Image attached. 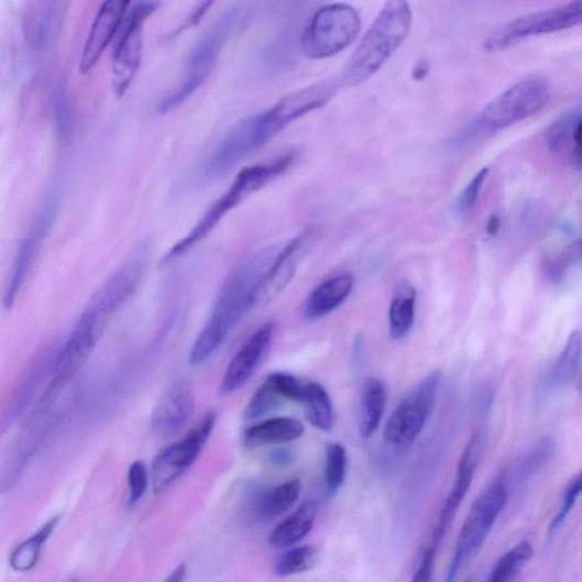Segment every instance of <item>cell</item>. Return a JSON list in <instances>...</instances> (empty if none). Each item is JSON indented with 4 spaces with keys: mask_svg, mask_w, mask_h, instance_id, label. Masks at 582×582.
Masks as SVG:
<instances>
[{
    "mask_svg": "<svg viewBox=\"0 0 582 582\" xmlns=\"http://www.w3.org/2000/svg\"><path fill=\"white\" fill-rule=\"evenodd\" d=\"M339 81L327 79L292 92L268 110L235 123L212 152L205 175L218 178L239 162L276 139L296 120L323 108L334 97Z\"/></svg>",
    "mask_w": 582,
    "mask_h": 582,
    "instance_id": "obj_1",
    "label": "cell"
},
{
    "mask_svg": "<svg viewBox=\"0 0 582 582\" xmlns=\"http://www.w3.org/2000/svg\"><path fill=\"white\" fill-rule=\"evenodd\" d=\"M277 253L275 248L260 250L231 273L210 319L194 342L189 355L193 366L207 362L222 347L235 326L257 305L263 277Z\"/></svg>",
    "mask_w": 582,
    "mask_h": 582,
    "instance_id": "obj_2",
    "label": "cell"
},
{
    "mask_svg": "<svg viewBox=\"0 0 582 582\" xmlns=\"http://www.w3.org/2000/svg\"><path fill=\"white\" fill-rule=\"evenodd\" d=\"M549 84L530 78L512 86L479 113L452 140L451 149L465 151L497 132L540 112L551 99Z\"/></svg>",
    "mask_w": 582,
    "mask_h": 582,
    "instance_id": "obj_3",
    "label": "cell"
},
{
    "mask_svg": "<svg viewBox=\"0 0 582 582\" xmlns=\"http://www.w3.org/2000/svg\"><path fill=\"white\" fill-rule=\"evenodd\" d=\"M413 22L414 13L406 2H388L364 34L340 84L356 87L370 80L402 46Z\"/></svg>",
    "mask_w": 582,
    "mask_h": 582,
    "instance_id": "obj_4",
    "label": "cell"
},
{
    "mask_svg": "<svg viewBox=\"0 0 582 582\" xmlns=\"http://www.w3.org/2000/svg\"><path fill=\"white\" fill-rule=\"evenodd\" d=\"M295 158V153H287L275 160L243 169L191 231L164 255L162 263L168 264L188 254L204 239L209 237L227 215L238 208L251 195L283 176L293 166Z\"/></svg>",
    "mask_w": 582,
    "mask_h": 582,
    "instance_id": "obj_5",
    "label": "cell"
},
{
    "mask_svg": "<svg viewBox=\"0 0 582 582\" xmlns=\"http://www.w3.org/2000/svg\"><path fill=\"white\" fill-rule=\"evenodd\" d=\"M244 6H231L204 34L190 53L180 86L157 106L161 114L182 107L208 80L233 32L246 20Z\"/></svg>",
    "mask_w": 582,
    "mask_h": 582,
    "instance_id": "obj_6",
    "label": "cell"
},
{
    "mask_svg": "<svg viewBox=\"0 0 582 582\" xmlns=\"http://www.w3.org/2000/svg\"><path fill=\"white\" fill-rule=\"evenodd\" d=\"M59 399L41 395L25 416L2 464H0V494L13 491L30 463L43 449L57 422Z\"/></svg>",
    "mask_w": 582,
    "mask_h": 582,
    "instance_id": "obj_7",
    "label": "cell"
},
{
    "mask_svg": "<svg viewBox=\"0 0 582 582\" xmlns=\"http://www.w3.org/2000/svg\"><path fill=\"white\" fill-rule=\"evenodd\" d=\"M508 498L503 479L491 484L472 504L460 530L442 582H455L462 569L482 550Z\"/></svg>",
    "mask_w": 582,
    "mask_h": 582,
    "instance_id": "obj_8",
    "label": "cell"
},
{
    "mask_svg": "<svg viewBox=\"0 0 582 582\" xmlns=\"http://www.w3.org/2000/svg\"><path fill=\"white\" fill-rule=\"evenodd\" d=\"M360 31L361 18L353 7L328 6L320 9L306 25L300 48L308 58H329L352 45Z\"/></svg>",
    "mask_w": 582,
    "mask_h": 582,
    "instance_id": "obj_9",
    "label": "cell"
},
{
    "mask_svg": "<svg viewBox=\"0 0 582 582\" xmlns=\"http://www.w3.org/2000/svg\"><path fill=\"white\" fill-rule=\"evenodd\" d=\"M147 262V248L143 245L136 249L95 292L83 312L107 330L124 304L139 289Z\"/></svg>",
    "mask_w": 582,
    "mask_h": 582,
    "instance_id": "obj_10",
    "label": "cell"
},
{
    "mask_svg": "<svg viewBox=\"0 0 582 582\" xmlns=\"http://www.w3.org/2000/svg\"><path fill=\"white\" fill-rule=\"evenodd\" d=\"M217 422L215 413L205 415L179 441L168 444L154 459L151 482L155 494L173 486L193 466L212 436Z\"/></svg>",
    "mask_w": 582,
    "mask_h": 582,
    "instance_id": "obj_11",
    "label": "cell"
},
{
    "mask_svg": "<svg viewBox=\"0 0 582 582\" xmlns=\"http://www.w3.org/2000/svg\"><path fill=\"white\" fill-rule=\"evenodd\" d=\"M441 375L432 372L395 409L385 428L386 441L395 448H407L422 432L437 398Z\"/></svg>",
    "mask_w": 582,
    "mask_h": 582,
    "instance_id": "obj_12",
    "label": "cell"
},
{
    "mask_svg": "<svg viewBox=\"0 0 582 582\" xmlns=\"http://www.w3.org/2000/svg\"><path fill=\"white\" fill-rule=\"evenodd\" d=\"M582 21V2L532 13L499 28L485 43L488 52H501L527 39L564 31Z\"/></svg>",
    "mask_w": 582,
    "mask_h": 582,
    "instance_id": "obj_13",
    "label": "cell"
},
{
    "mask_svg": "<svg viewBox=\"0 0 582 582\" xmlns=\"http://www.w3.org/2000/svg\"><path fill=\"white\" fill-rule=\"evenodd\" d=\"M158 8L156 2L135 4L122 22L113 56V89L118 98L125 94L140 70L144 24Z\"/></svg>",
    "mask_w": 582,
    "mask_h": 582,
    "instance_id": "obj_14",
    "label": "cell"
},
{
    "mask_svg": "<svg viewBox=\"0 0 582 582\" xmlns=\"http://www.w3.org/2000/svg\"><path fill=\"white\" fill-rule=\"evenodd\" d=\"M275 325L266 323L249 337L229 362L219 387L220 396H228L243 388L266 358L275 337Z\"/></svg>",
    "mask_w": 582,
    "mask_h": 582,
    "instance_id": "obj_15",
    "label": "cell"
},
{
    "mask_svg": "<svg viewBox=\"0 0 582 582\" xmlns=\"http://www.w3.org/2000/svg\"><path fill=\"white\" fill-rule=\"evenodd\" d=\"M195 408L191 384L182 380L162 395L152 414V429L161 438L177 436L189 422Z\"/></svg>",
    "mask_w": 582,
    "mask_h": 582,
    "instance_id": "obj_16",
    "label": "cell"
},
{
    "mask_svg": "<svg viewBox=\"0 0 582 582\" xmlns=\"http://www.w3.org/2000/svg\"><path fill=\"white\" fill-rule=\"evenodd\" d=\"M314 229L295 237L270 264L259 289L257 304L270 301L279 295L294 278L298 264L310 246Z\"/></svg>",
    "mask_w": 582,
    "mask_h": 582,
    "instance_id": "obj_17",
    "label": "cell"
},
{
    "mask_svg": "<svg viewBox=\"0 0 582 582\" xmlns=\"http://www.w3.org/2000/svg\"><path fill=\"white\" fill-rule=\"evenodd\" d=\"M129 2L111 0L102 4L91 26L79 63V73L88 75L121 28Z\"/></svg>",
    "mask_w": 582,
    "mask_h": 582,
    "instance_id": "obj_18",
    "label": "cell"
},
{
    "mask_svg": "<svg viewBox=\"0 0 582 582\" xmlns=\"http://www.w3.org/2000/svg\"><path fill=\"white\" fill-rule=\"evenodd\" d=\"M475 444L476 437H472L459 462L455 483L448 498L444 499L437 524L432 530L429 545L435 547L436 550L439 549L444 536H447L451 528L457 513L471 487L476 468Z\"/></svg>",
    "mask_w": 582,
    "mask_h": 582,
    "instance_id": "obj_19",
    "label": "cell"
},
{
    "mask_svg": "<svg viewBox=\"0 0 582 582\" xmlns=\"http://www.w3.org/2000/svg\"><path fill=\"white\" fill-rule=\"evenodd\" d=\"M581 111L573 108L559 118L547 131L546 141L550 151L568 161L580 173L581 168Z\"/></svg>",
    "mask_w": 582,
    "mask_h": 582,
    "instance_id": "obj_20",
    "label": "cell"
},
{
    "mask_svg": "<svg viewBox=\"0 0 582 582\" xmlns=\"http://www.w3.org/2000/svg\"><path fill=\"white\" fill-rule=\"evenodd\" d=\"M353 286L354 279L350 273L328 278L308 295L304 304L305 317L317 320L330 315L348 299Z\"/></svg>",
    "mask_w": 582,
    "mask_h": 582,
    "instance_id": "obj_21",
    "label": "cell"
},
{
    "mask_svg": "<svg viewBox=\"0 0 582 582\" xmlns=\"http://www.w3.org/2000/svg\"><path fill=\"white\" fill-rule=\"evenodd\" d=\"M46 221L41 222L23 239V242L18 250L11 277L7 285L3 298V305L7 310H10V308L13 307L18 295L20 294L26 277L29 276V272L34 261H36L46 233Z\"/></svg>",
    "mask_w": 582,
    "mask_h": 582,
    "instance_id": "obj_22",
    "label": "cell"
},
{
    "mask_svg": "<svg viewBox=\"0 0 582 582\" xmlns=\"http://www.w3.org/2000/svg\"><path fill=\"white\" fill-rule=\"evenodd\" d=\"M318 513L316 502H304L292 515L282 521L268 536L273 549H289L303 540L314 528Z\"/></svg>",
    "mask_w": 582,
    "mask_h": 582,
    "instance_id": "obj_23",
    "label": "cell"
},
{
    "mask_svg": "<svg viewBox=\"0 0 582 582\" xmlns=\"http://www.w3.org/2000/svg\"><path fill=\"white\" fill-rule=\"evenodd\" d=\"M304 435L303 424L290 417L271 418L251 426L244 433L249 448L294 441Z\"/></svg>",
    "mask_w": 582,
    "mask_h": 582,
    "instance_id": "obj_24",
    "label": "cell"
},
{
    "mask_svg": "<svg viewBox=\"0 0 582 582\" xmlns=\"http://www.w3.org/2000/svg\"><path fill=\"white\" fill-rule=\"evenodd\" d=\"M59 524V517L52 518L39 531L15 546L9 563L19 573H28L41 561L44 547Z\"/></svg>",
    "mask_w": 582,
    "mask_h": 582,
    "instance_id": "obj_25",
    "label": "cell"
},
{
    "mask_svg": "<svg viewBox=\"0 0 582 582\" xmlns=\"http://www.w3.org/2000/svg\"><path fill=\"white\" fill-rule=\"evenodd\" d=\"M386 402L387 393L384 384L374 378L367 381L361 399L360 432L363 438H370L380 429Z\"/></svg>",
    "mask_w": 582,
    "mask_h": 582,
    "instance_id": "obj_26",
    "label": "cell"
},
{
    "mask_svg": "<svg viewBox=\"0 0 582 582\" xmlns=\"http://www.w3.org/2000/svg\"><path fill=\"white\" fill-rule=\"evenodd\" d=\"M300 491L299 481H290L266 491L257 504L259 520L270 524L284 516L299 498Z\"/></svg>",
    "mask_w": 582,
    "mask_h": 582,
    "instance_id": "obj_27",
    "label": "cell"
},
{
    "mask_svg": "<svg viewBox=\"0 0 582 582\" xmlns=\"http://www.w3.org/2000/svg\"><path fill=\"white\" fill-rule=\"evenodd\" d=\"M417 294L414 287L402 285L389 307V333L394 340L405 338L413 329L416 317Z\"/></svg>",
    "mask_w": 582,
    "mask_h": 582,
    "instance_id": "obj_28",
    "label": "cell"
},
{
    "mask_svg": "<svg viewBox=\"0 0 582 582\" xmlns=\"http://www.w3.org/2000/svg\"><path fill=\"white\" fill-rule=\"evenodd\" d=\"M303 404L308 422L323 432H330L333 429V405L322 385L318 383L306 384Z\"/></svg>",
    "mask_w": 582,
    "mask_h": 582,
    "instance_id": "obj_29",
    "label": "cell"
},
{
    "mask_svg": "<svg viewBox=\"0 0 582 582\" xmlns=\"http://www.w3.org/2000/svg\"><path fill=\"white\" fill-rule=\"evenodd\" d=\"M532 557V543L529 540L520 541L497 561L487 582H510Z\"/></svg>",
    "mask_w": 582,
    "mask_h": 582,
    "instance_id": "obj_30",
    "label": "cell"
},
{
    "mask_svg": "<svg viewBox=\"0 0 582 582\" xmlns=\"http://www.w3.org/2000/svg\"><path fill=\"white\" fill-rule=\"evenodd\" d=\"M581 362V334L572 332L552 372V383L556 386H567L573 382Z\"/></svg>",
    "mask_w": 582,
    "mask_h": 582,
    "instance_id": "obj_31",
    "label": "cell"
},
{
    "mask_svg": "<svg viewBox=\"0 0 582 582\" xmlns=\"http://www.w3.org/2000/svg\"><path fill=\"white\" fill-rule=\"evenodd\" d=\"M348 472V453L342 444L330 443L326 452L325 481L327 493L333 497L345 482Z\"/></svg>",
    "mask_w": 582,
    "mask_h": 582,
    "instance_id": "obj_32",
    "label": "cell"
},
{
    "mask_svg": "<svg viewBox=\"0 0 582 582\" xmlns=\"http://www.w3.org/2000/svg\"><path fill=\"white\" fill-rule=\"evenodd\" d=\"M319 551L315 546H300L286 552L276 563L275 572L278 576H290L306 572L316 567Z\"/></svg>",
    "mask_w": 582,
    "mask_h": 582,
    "instance_id": "obj_33",
    "label": "cell"
},
{
    "mask_svg": "<svg viewBox=\"0 0 582 582\" xmlns=\"http://www.w3.org/2000/svg\"><path fill=\"white\" fill-rule=\"evenodd\" d=\"M284 400L264 383L250 400L245 410V419L249 421L263 419L276 413L284 405Z\"/></svg>",
    "mask_w": 582,
    "mask_h": 582,
    "instance_id": "obj_34",
    "label": "cell"
},
{
    "mask_svg": "<svg viewBox=\"0 0 582 582\" xmlns=\"http://www.w3.org/2000/svg\"><path fill=\"white\" fill-rule=\"evenodd\" d=\"M264 383L282 398L303 403L306 385L296 376L285 372H276L270 374Z\"/></svg>",
    "mask_w": 582,
    "mask_h": 582,
    "instance_id": "obj_35",
    "label": "cell"
},
{
    "mask_svg": "<svg viewBox=\"0 0 582 582\" xmlns=\"http://www.w3.org/2000/svg\"><path fill=\"white\" fill-rule=\"evenodd\" d=\"M581 491L582 476L579 473L571 479V482L568 484L567 488L563 492L559 512L557 513V516L553 518L549 528L550 538H553L565 523L581 494Z\"/></svg>",
    "mask_w": 582,
    "mask_h": 582,
    "instance_id": "obj_36",
    "label": "cell"
},
{
    "mask_svg": "<svg viewBox=\"0 0 582 582\" xmlns=\"http://www.w3.org/2000/svg\"><path fill=\"white\" fill-rule=\"evenodd\" d=\"M150 483V472L143 461L133 462L128 472L129 503L130 505L140 502L145 495Z\"/></svg>",
    "mask_w": 582,
    "mask_h": 582,
    "instance_id": "obj_37",
    "label": "cell"
},
{
    "mask_svg": "<svg viewBox=\"0 0 582 582\" xmlns=\"http://www.w3.org/2000/svg\"><path fill=\"white\" fill-rule=\"evenodd\" d=\"M488 175L490 168H482L462 190L457 202V210L459 213L465 215L474 208V205L479 198V195H481Z\"/></svg>",
    "mask_w": 582,
    "mask_h": 582,
    "instance_id": "obj_38",
    "label": "cell"
},
{
    "mask_svg": "<svg viewBox=\"0 0 582 582\" xmlns=\"http://www.w3.org/2000/svg\"><path fill=\"white\" fill-rule=\"evenodd\" d=\"M438 550L428 545L422 554L421 562L414 574L413 582H431L435 561Z\"/></svg>",
    "mask_w": 582,
    "mask_h": 582,
    "instance_id": "obj_39",
    "label": "cell"
},
{
    "mask_svg": "<svg viewBox=\"0 0 582 582\" xmlns=\"http://www.w3.org/2000/svg\"><path fill=\"white\" fill-rule=\"evenodd\" d=\"M294 453L289 449H277L270 454V461L276 466H288L294 462Z\"/></svg>",
    "mask_w": 582,
    "mask_h": 582,
    "instance_id": "obj_40",
    "label": "cell"
},
{
    "mask_svg": "<svg viewBox=\"0 0 582 582\" xmlns=\"http://www.w3.org/2000/svg\"><path fill=\"white\" fill-rule=\"evenodd\" d=\"M429 74V65L427 62H420L416 65L414 70V79L417 81L424 80Z\"/></svg>",
    "mask_w": 582,
    "mask_h": 582,
    "instance_id": "obj_41",
    "label": "cell"
},
{
    "mask_svg": "<svg viewBox=\"0 0 582 582\" xmlns=\"http://www.w3.org/2000/svg\"><path fill=\"white\" fill-rule=\"evenodd\" d=\"M499 228V220L497 217L493 216L491 217L488 224H487V233L490 235H494L497 233Z\"/></svg>",
    "mask_w": 582,
    "mask_h": 582,
    "instance_id": "obj_42",
    "label": "cell"
},
{
    "mask_svg": "<svg viewBox=\"0 0 582 582\" xmlns=\"http://www.w3.org/2000/svg\"><path fill=\"white\" fill-rule=\"evenodd\" d=\"M465 582H472V581H471V580H468V581H465Z\"/></svg>",
    "mask_w": 582,
    "mask_h": 582,
    "instance_id": "obj_43",
    "label": "cell"
},
{
    "mask_svg": "<svg viewBox=\"0 0 582 582\" xmlns=\"http://www.w3.org/2000/svg\"><path fill=\"white\" fill-rule=\"evenodd\" d=\"M70 582H78V581H75V580H74V581H70Z\"/></svg>",
    "mask_w": 582,
    "mask_h": 582,
    "instance_id": "obj_44",
    "label": "cell"
}]
</instances>
